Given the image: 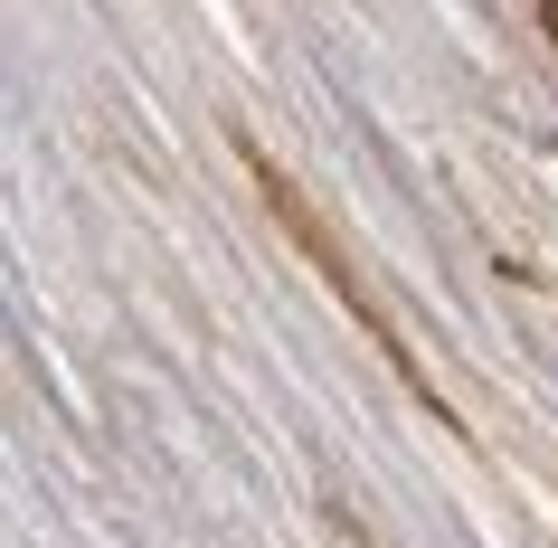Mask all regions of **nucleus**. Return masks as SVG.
I'll return each instance as SVG.
<instances>
[]
</instances>
